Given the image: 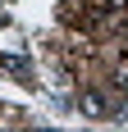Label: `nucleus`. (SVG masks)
Returning <instances> with one entry per match:
<instances>
[{"label":"nucleus","mask_w":128,"mask_h":132,"mask_svg":"<svg viewBox=\"0 0 128 132\" xmlns=\"http://www.w3.org/2000/svg\"><path fill=\"white\" fill-rule=\"evenodd\" d=\"M78 105H82V114H87V119H105V114H110V105H105L101 91H82V96H78Z\"/></svg>","instance_id":"f257e3e1"},{"label":"nucleus","mask_w":128,"mask_h":132,"mask_svg":"<svg viewBox=\"0 0 128 132\" xmlns=\"http://www.w3.org/2000/svg\"><path fill=\"white\" fill-rule=\"evenodd\" d=\"M115 82H119V87H124V91H128V55H124V59H119V68H115Z\"/></svg>","instance_id":"f03ea898"}]
</instances>
